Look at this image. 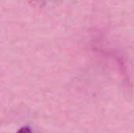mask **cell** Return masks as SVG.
<instances>
[{
	"label": "cell",
	"instance_id": "obj_1",
	"mask_svg": "<svg viewBox=\"0 0 134 133\" xmlns=\"http://www.w3.org/2000/svg\"><path fill=\"white\" fill-rule=\"evenodd\" d=\"M16 133H33V131L29 126H24L21 127Z\"/></svg>",
	"mask_w": 134,
	"mask_h": 133
}]
</instances>
